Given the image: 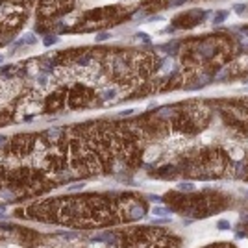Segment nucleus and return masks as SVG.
Returning <instances> with one entry per match:
<instances>
[{"label": "nucleus", "instance_id": "obj_6", "mask_svg": "<svg viewBox=\"0 0 248 248\" xmlns=\"http://www.w3.org/2000/svg\"><path fill=\"white\" fill-rule=\"evenodd\" d=\"M217 228H218V230H228V228H230V222H228V220H218V222H217Z\"/></svg>", "mask_w": 248, "mask_h": 248}, {"label": "nucleus", "instance_id": "obj_9", "mask_svg": "<svg viewBox=\"0 0 248 248\" xmlns=\"http://www.w3.org/2000/svg\"><path fill=\"white\" fill-rule=\"evenodd\" d=\"M106 39H109V33H107V32H102V33L96 35V41H98V43H100V41H106Z\"/></svg>", "mask_w": 248, "mask_h": 248}, {"label": "nucleus", "instance_id": "obj_3", "mask_svg": "<svg viewBox=\"0 0 248 248\" xmlns=\"http://www.w3.org/2000/svg\"><path fill=\"white\" fill-rule=\"evenodd\" d=\"M233 11H235L237 15H243V13H246V11H248V6H246V4H235Z\"/></svg>", "mask_w": 248, "mask_h": 248}, {"label": "nucleus", "instance_id": "obj_11", "mask_svg": "<svg viewBox=\"0 0 248 248\" xmlns=\"http://www.w3.org/2000/svg\"><path fill=\"white\" fill-rule=\"evenodd\" d=\"M2 61H4V56H0V63H2Z\"/></svg>", "mask_w": 248, "mask_h": 248}, {"label": "nucleus", "instance_id": "obj_2", "mask_svg": "<svg viewBox=\"0 0 248 248\" xmlns=\"http://www.w3.org/2000/svg\"><path fill=\"white\" fill-rule=\"evenodd\" d=\"M228 15H230V13H228L226 9H220V11H217V13L213 15V24H222V22L228 19Z\"/></svg>", "mask_w": 248, "mask_h": 248}, {"label": "nucleus", "instance_id": "obj_4", "mask_svg": "<svg viewBox=\"0 0 248 248\" xmlns=\"http://www.w3.org/2000/svg\"><path fill=\"white\" fill-rule=\"evenodd\" d=\"M178 191H194V185L193 183H178Z\"/></svg>", "mask_w": 248, "mask_h": 248}, {"label": "nucleus", "instance_id": "obj_5", "mask_svg": "<svg viewBox=\"0 0 248 248\" xmlns=\"http://www.w3.org/2000/svg\"><path fill=\"white\" fill-rule=\"evenodd\" d=\"M0 198H2V200H13V193L11 191H2V193H0Z\"/></svg>", "mask_w": 248, "mask_h": 248}, {"label": "nucleus", "instance_id": "obj_1", "mask_svg": "<svg viewBox=\"0 0 248 248\" xmlns=\"http://www.w3.org/2000/svg\"><path fill=\"white\" fill-rule=\"evenodd\" d=\"M209 13H211V11L189 9V11H185V13H182V15H178V17L174 19V28H185V30L194 28V26H198Z\"/></svg>", "mask_w": 248, "mask_h": 248}, {"label": "nucleus", "instance_id": "obj_10", "mask_svg": "<svg viewBox=\"0 0 248 248\" xmlns=\"http://www.w3.org/2000/svg\"><path fill=\"white\" fill-rule=\"evenodd\" d=\"M150 200H152V202H161V196H157V194H150Z\"/></svg>", "mask_w": 248, "mask_h": 248}, {"label": "nucleus", "instance_id": "obj_7", "mask_svg": "<svg viewBox=\"0 0 248 248\" xmlns=\"http://www.w3.org/2000/svg\"><path fill=\"white\" fill-rule=\"evenodd\" d=\"M54 43H58L56 35H47V37H44V44H47V47H48V44H54Z\"/></svg>", "mask_w": 248, "mask_h": 248}, {"label": "nucleus", "instance_id": "obj_12", "mask_svg": "<svg viewBox=\"0 0 248 248\" xmlns=\"http://www.w3.org/2000/svg\"><path fill=\"white\" fill-rule=\"evenodd\" d=\"M2 143H4V137H0V145H2Z\"/></svg>", "mask_w": 248, "mask_h": 248}, {"label": "nucleus", "instance_id": "obj_8", "mask_svg": "<svg viewBox=\"0 0 248 248\" xmlns=\"http://www.w3.org/2000/svg\"><path fill=\"white\" fill-rule=\"evenodd\" d=\"M154 215H159V217L169 215V209H165V208H154Z\"/></svg>", "mask_w": 248, "mask_h": 248}]
</instances>
